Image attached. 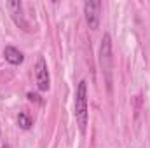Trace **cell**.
<instances>
[{
	"instance_id": "1",
	"label": "cell",
	"mask_w": 150,
	"mask_h": 148,
	"mask_svg": "<svg viewBox=\"0 0 150 148\" xmlns=\"http://www.w3.org/2000/svg\"><path fill=\"white\" fill-rule=\"evenodd\" d=\"M75 118L80 132H86L87 120H89V106H87V82L80 80L75 96Z\"/></svg>"
},
{
	"instance_id": "2",
	"label": "cell",
	"mask_w": 150,
	"mask_h": 148,
	"mask_svg": "<svg viewBox=\"0 0 150 148\" xmlns=\"http://www.w3.org/2000/svg\"><path fill=\"white\" fill-rule=\"evenodd\" d=\"M100 65L103 68V73L107 78V87L112 91V66H113V56H112V38L108 33H105L101 38L100 45Z\"/></svg>"
},
{
	"instance_id": "3",
	"label": "cell",
	"mask_w": 150,
	"mask_h": 148,
	"mask_svg": "<svg viewBox=\"0 0 150 148\" xmlns=\"http://www.w3.org/2000/svg\"><path fill=\"white\" fill-rule=\"evenodd\" d=\"M100 12H101V2L98 0H87L84 4V14H86V23L91 30H96L100 25Z\"/></svg>"
},
{
	"instance_id": "4",
	"label": "cell",
	"mask_w": 150,
	"mask_h": 148,
	"mask_svg": "<svg viewBox=\"0 0 150 148\" xmlns=\"http://www.w3.org/2000/svg\"><path fill=\"white\" fill-rule=\"evenodd\" d=\"M35 78H37V85L40 91H47L51 85V78H49V70H47V63L45 59L40 56L35 65Z\"/></svg>"
},
{
	"instance_id": "5",
	"label": "cell",
	"mask_w": 150,
	"mask_h": 148,
	"mask_svg": "<svg viewBox=\"0 0 150 148\" xmlns=\"http://www.w3.org/2000/svg\"><path fill=\"white\" fill-rule=\"evenodd\" d=\"M4 56H5V61L11 63V65H21L23 59H25L23 52H21L19 49L12 47V45H7V47L4 49Z\"/></svg>"
},
{
	"instance_id": "6",
	"label": "cell",
	"mask_w": 150,
	"mask_h": 148,
	"mask_svg": "<svg viewBox=\"0 0 150 148\" xmlns=\"http://www.w3.org/2000/svg\"><path fill=\"white\" fill-rule=\"evenodd\" d=\"M18 125H19L21 129L28 131V129L32 127V118H30L26 113H19V115H18Z\"/></svg>"
},
{
	"instance_id": "7",
	"label": "cell",
	"mask_w": 150,
	"mask_h": 148,
	"mask_svg": "<svg viewBox=\"0 0 150 148\" xmlns=\"http://www.w3.org/2000/svg\"><path fill=\"white\" fill-rule=\"evenodd\" d=\"M28 99H30V101H33V103H38V105L42 103L40 96H38V94H33V92H28Z\"/></svg>"
},
{
	"instance_id": "8",
	"label": "cell",
	"mask_w": 150,
	"mask_h": 148,
	"mask_svg": "<svg viewBox=\"0 0 150 148\" xmlns=\"http://www.w3.org/2000/svg\"><path fill=\"white\" fill-rule=\"evenodd\" d=\"M4 148H11V147H7V145H4Z\"/></svg>"
}]
</instances>
